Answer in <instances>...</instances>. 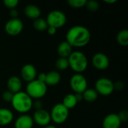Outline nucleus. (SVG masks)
<instances>
[{
    "label": "nucleus",
    "mask_w": 128,
    "mask_h": 128,
    "mask_svg": "<svg viewBox=\"0 0 128 128\" xmlns=\"http://www.w3.org/2000/svg\"><path fill=\"white\" fill-rule=\"evenodd\" d=\"M46 92H47L46 85L44 82H40L36 79L30 82H28L26 93L32 99L39 100L46 95Z\"/></svg>",
    "instance_id": "4"
},
{
    "label": "nucleus",
    "mask_w": 128,
    "mask_h": 128,
    "mask_svg": "<svg viewBox=\"0 0 128 128\" xmlns=\"http://www.w3.org/2000/svg\"><path fill=\"white\" fill-rule=\"evenodd\" d=\"M33 26L38 32H44V31L46 30L48 28V25L46 23V20L40 18V17L34 20Z\"/></svg>",
    "instance_id": "22"
},
{
    "label": "nucleus",
    "mask_w": 128,
    "mask_h": 128,
    "mask_svg": "<svg viewBox=\"0 0 128 128\" xmlns=\"http://www.w3.org/2000/svg\"><path fill=\"white\" fill-rule=\"evenodd\" d=\"M69 67L76 74L84 72L88 67V59L86 56L80 51L72 52L68 58Z\"/></svg>",
    "instance_id": "3"
},
{
    "label": "nucleus",
    "mask_w": 128,
    "mask_h": 128,
    "mask_svg": "<svg viewBox=\"0 0 128 128\" xmlns=\"http://www.w3.org/2000/svg\"><path fill=\"white\" fill-rule=\"evenodd\" d=\"M92 64L98 70H106L110 65V60L106 54L98 52L92 57Z\"/></svg>",
    "instance_id": "11"
},
{
    "label": "nucleus",
    "mask_w": 128,
    "mask_h": 128,
    "mask_svg": "<svg viewBox=\"0 0 128 128\" xmlns=\"http://www.w3.org/2000/svg\"><path fill=\"white\" fill-rule=\"evenodd\" d=\"M21 77L26 82H30L37 77V70L33 64H26L21 69Z\"/></svg>",
    "instance_id": "12"
},
{
    "label": "nucleus",
    "mask_w": 128,
    "mask_h": 128,
    "mask_svg": "<svg viewBox=\"0 0 128 128\" xmlns=\"http://www.w3.org/2000/svg\"><path fill=\"white\" fill-rule=\"evenodd\" d=\"M82 98L87 102L92 103L95 101L98 98V94L93 88H87L82 94Z\"/></svg>",
    "instance_id": "21"
},
{
    "label": "nucleus",
    "mask_w": 128,
    "mask_h": 128,
    "mask_svg": "<svg viewBox=\"0 0 128 128\" xmlns=\"http://www.w3.org/2000/svg\"><path fill=\"white\" fill-rule=\"evenodd\" d=\"M91 39L89 30L82 26L71 27L66 34V41L73 47H82L86 46Z\"/></svg>",
    "instance_id": "1"
},
{
    "label": "nucleus",
    "mask_w": 128,
    "mask_h": 128,
    "mask_svg": "<svg viewBox=\"0 0 128 128\" xmlns=\"http://www.w3.org/2000/svg\"><path fill=\"white\" fill-rule=\"evenodd\" d=\"M32 119H33L34 123H35L38 125L41 126L43 128L49 125V124L51 121L50 112L44 109L36 110L34 112Z\"/></svg>",
    "instance_id": "10"
},
{
    "label": "nucleus",
    "mask_w": 128,
    "mask_h": 128,
    "mask_svg": "<svg viewBox=\"0 0 128 128\" xmlns=\"http://www.w3.org/2000/svg\"><path fill=\"white\" fill-rule=\"evenodd\" d=\"M56 67L59 70H66L69 67L68 58H60L59 57L56 60Z\"/></svg>",
    "instance_id": "24"
},
{
    "label": "nucleus",
    "mask_w": 128,
    "mask_h": 128,
    "mask_svg": "<svg viewBox=\"0 0 128 128\" xmlns=\"http://www.w3.org/2000/svg\"><path fill=\"white\" fill-rule=\"evenodd\" d=\"M121 121L116 113H110L107 115L102 122L103 128H119L121 126Z\"/></svg>",
    "instance_id": "13"
},
{
    "label": "nucleus",
    "mask_w": 128,
    "mask_h": 128,
    "mask_svg": "<svg viewBox=\"0 0 128 128\" xmlns=\"http://www.w3.org/2000/svg\"><path fill=\"white\" fill-rule=\"evenodd\" d=\"M14 94H13L10 91L7 90L4 92H3V94L2 95V99H3L4 101L8 103V102H11V100L13 99V97H14Z\"/></svg>",
    "instance_id": "28"
},
{
    "label": "nucleus",
    "mask_w": 128,
    "mask_h": 128,
    "mask_svg": "<svg viewBox=\"0 0 128 128\" xmlns=\"http://www.w3.org/2000/svg\"><path fill=\"white\" fill-rule=\"evenodd\" d=\"M121 122H126L128 120V112L127 110H122L118 114H117Z\"/></svg>",
    "instance_id": "29"
},
{
    "label": "nucleus",
    "mask_w": 128,
    "mask_h": 128,
    "mask_svg": "<svg viewBox=\"0 0 128 128\" xmlns=\"http://www.w3.org/2000/svg\"><path fill=\"white\" fill-rule=\"evenodd\" d=\"M57 52L60 58H68L72 52V46L66 40L62 41L58 45Z\"/></svg>",
    "instance_id": "19"
},
{
    "label": "nucleus",
    "mask_w": 128,
    "mask_h": 128,
    "mask_svg": "<svg viewBox=\"0 0 128 128\" xmlns=\"http://www.w3.org/2000/svg\"><path fill=\"white\" fill-rule=\"evenodd\" d=\"M4 6L9 9H14L19 4L18 0H4L3 2Z\"/></svg>",
    "instance_id": "27"
},
{
    "label": "nucleus",
    "mask_w": 128,
    "mask_h": 128,
    "mask_svg": "<svg viewBox=\"0 0 128 128\" xmlns=\"http://www.w3.org/2000/svg\"><path fill=\"white\" fill-rule=\"evenodd\" d=\"M124 84L123 82L118 81L116 83H114V90L120 91V90H122L124 88Z\"/></svg>",
    "instance_id": "31"
},
{
    "label": "nucleus",
    "mask_w": 128,
    "mask_h": 128,
    "mask_svg": "<svg viewBox=\"0 0 128 128\" xmlns=\"http://www.w3.org/2000/svg\"><path fill=\"white\" fill-rule=\"evenodd\" d=\"M34 122L32 117L26 114H22L19 116L14 123L15 128H32Z\"/></svg>",
    "instance_id": "14"
},
{
    "label": "nucleus",
    "mask_w": 128,
    "mask_h": 128,
    "mask_svg": "<svg viewBox=\"0 0 128 128\" xmlns=\"http://www.w3.org/2000/svg\"><path fill=\"white\" fill-rule=\"evenodd\" d=\"M87 0H68V4L74 8H80L86 6Z\"/></svg>",
    "instance_id": "26"
},
{
    "label": "nucleus",
    "mask_w": 128,
    "mask_h": 128,
    "mask_svg": "<svg viewBox=\"0 0 128 128\" xmlns=\"http://www.w3.org/2000/svg\"><path fill=\"white\" fill-rule=\"evenodd\" d=\"M95 91L98 94L109 96L114 92V83L106 77H101L95 82Z\"/></svg>",
    "instance_id": "8"
},
{
    "label": "nucleus",
    "mask_w": 128,
    "mask_h": 128,
    "mask_svg": "<svg viewBox=\"0 0 128 128\" xmlns=\"http://www.w3.org/2000/svg\"><path fill=\"white\" fill-rule=\"evenodd\" d=\"M18 14H18V10H17L16 8L11 9V10H10V16L11 19H16V18H17Z\"/></svg>",
    "instance_id": "32"
},
{
    "label": "nucleus",
    "mask_w": 128,
    "mask_h": 128,
    "mask_svg": "<svg viewBox=\"0 0 128 128\" xmlns=\"http://www.w3.org/2000/svg\"><path fill=\"white\" fill-rule=\"evenodd\" d=\"M43 128H56L55 126H52V125H47V126H45V127H44Z\"/></svg>",
    "instance_id": "37"
},
{
    "label": "nucleus",
    "mask_w": 128,
    "mask_h": 128,
    "mask_svg": "<svg viewBox=\"0 0 128 128\" xmlns=\"http://www.w3.org/2000/svg\"><path fill=\"white\" fill-rule=\"evenodd\" d=\"M23 29V23L21 20L10 19L9 20L4 26V30L6 33L11 36H16L21 33Z\"/></svg>",
    "instance_id": "9"
},
{
    "label": "nucleus",
    "mask_w": 128,
    "mask_h": 128,
    "mask_svg": "<svg viewBox=\"0 0 128 128\" xmlns=\"http://www.w3.org/2000/svg\"><path fill=\"white\" fill-rule=\"evenodd\" d=\"M46 21L48 26H52L57 29L65 25L67 17L64 12L58 10H55L48 14Z\"/></svg>",
    "instance_id": "6"
},
{
    "label": "nucleus",
    "mask_w": 128,
    "mask_h": 128,
    "mask_svg": "<svg viewBox=\"0 0 128 128\" xmlns=\"http://www.w3.org/2000/svg\"><path fill=\"white\" fill-rule=\"evenodd\" d=\"M117 41L122 46L128 45V29L121 30L117 35Z\"/></svg>",
    "instance_id": "23"
},
{
    "label": "nucleus",
    "mask_w": 128,
    "mask_h": 128,
    "mask_svg": "<svg viewBox=\"0 0 128 128\" xmlns=\"http://www.w3.org/2000/svg\"><path fill=\"white\" fill-rule=\"evenodd\" d=\"M7 87L8 90L13 94L20 92L22 88V81L20 78L16 76H10L7 82Z\"/></svg>",
    "instance_id": "15"
},
{
    "label": "nucleus",
    "mask_w": 128,
    "mask_h": 128,
    "mask_svg": "<svg viewBox=\"0 0 128 128\" xmlns=\"http://www.w3.org/2000/svg\"><path fill=\"white\" fill-rule=\"evenodd\" d=\"M24 14L28 18L34 20L40 16L41 12L40 8L37 5L30 4L26 6V8H24Z\"/></svg>",
    "instance_id": "16"
},
{
    "label": "nucleus",
    "mask_w": 128,
    "mask_h": 128,
    "mask_svg": "<svg viewBox=\"0 0 128 128\" xmlns=\"http://www.w3.org/2000/svg\"><path fill=\"white\" fill-rule=\"evenodd\" d=\"M104 2L107 4H113V3H116L117 0H104Z\"/></svg>",
    "instance_id": "36"
},
{
    "label": "nucleus",
    "mask_w": 128,
    "mask_h": 128,
    "mask_svg": "<svg viewBox=\"0 0 128 128\" xmlns=\"http://www.w3.org/2000/svg\"><path fill=\"white\" fill-rule=\"evenodd\" d=\"M13 108L20 113H26L32 108V99L25 92H20L14 94L11 100Z\"/></svg>",
    "instance_id": "2"
},
{
    "label": "nucleus",
    "mask_w": 128,
    "mask_h": 128,
    "mask_svg": "<svg viewBox=\"0 0 128 128\" xmlns=\"http://www.w3.org/2000/svg\"><path fill=\"white\" fill-rule=\"evenodd\" d=\"M14 120L13 112L6 108H0V126L10 124Z\"/></svg>",
    "instance_id": "17"
},
{
    "label": "nucleus",
    "mask_w": 128,
    "mask_h": 128,
    "mask_svg": "<svg viewBox=\"0 0 128 128\" xmlns=\"http://www.w3.org/2000/svg\"><path fill=\"white\" fill-rule=\"evenodd\" d=\"M60 81H61V75L56 70H52L46 74V79L44 82L46 85V86H56L60 82Z\"/></svg>",
    "instance_id": "18"
},
{
    "label": "nucleus",
    "mask_w": 128,
    "mask_h": 128,
    "mask_svg": "<svg viewBox=\"0 0 128 128\" xmlns=\"http://www.w3.org/2000/svg\"><path fill=\"white\" fill-rule=\"evenodd\" d=\"M77 100L76 99V97H75V94H67L64 99H63V101H62V104L68 110L70 109H73L74 108L76 104H77Z\"/></svg>",
    "instance_id": "20"
},
{
    "label": "nucleus",
    "mask_w": 128,
    "mask_h": 128,
    "mask_svg": "<svg viewBox=\"0 0 128 128\" xmlns=\"http://www.w3.org/2000/svg\"><path fill=\"white\" fill-rule=\"evenodd\" d=\"M42 106H43V104H42V102L40 100H35L32 103V107H34L36 110H41Z\"/></svg>",
    "instance_id": "30"
},
{
    "label": "nucleus",
    "mask_w": 128,
    "mask_h": 128,
    "mask_svg": "<svg viewBox=\"0 0 128 128\" xmlns=\"http://www.w3.org/2000/svg\"><path fill=\"white\" fill-rule=\"evenodd\" d=\"M86 7L89 11L95 12L99 9L100 4L98 3V2H97L95 0H90V1H87V2L86 4Z\"/></svg>",
    "instance_id": "25"
},
{
    "label": "nucleus",
    "mask_w": 128,
    "mask_h": 128,
    "mask_svg": "<svg viewBox=\"0 0 128 128\" xmlns=\"http://www.w3.org/2000/svg\"><path fill=\"white\" fill-rule=\"evenodd\" d=\"M50 114L51 120L54 123L61 124L67 121L69 116V110L62 104H57L52 107Z\"/></svg>",
    "instance_id": "5"
},
{
    "label": "nucleus",
    "mask_w": 128,
    "mask_h": 128,
    "mask_svg": "<svg viewBox=\"0 0 128 128\" xmlns=\"http://www.w3.org/2000/svg\"><path fill=\"white\" fill-rule=\"evenodd\" d=\"M70 86L75 94H82L87 89L88 82L82 74H75L70 80Z\"/></svg>",
    "instance_id": "7"
},
{
    "label": "nucleus",
    "mask_w": 128,
    "mask_h": 128,
    "mask_svg": "<svg viewBox=\"0 0 128 128\" xmlns=\"http://www.w3.org/2000/svg\"><path fill=\"white\" fill-rule=\"evenodd\" d=\"M75 94V97H76V99L77 102H80V101H82L83 100L82 94Z\"/></svg>",
    "instance_id": "35"
},
{
    "label": "nucleus",
    "mask_w": 128,
    "mask_h": 128,
    "mask_svg": "<svg viewBox=\"0 0 128 128\" xmlns=\"http://www.w3.org/2000/svg\"><path fill=\"white\" fill-rule=\"evenodd\" d=\"M45 79H46V74L44 73V72H42V73H40V74H38V79H37V80H38L40 81V82H45ZM44 83H45V82H44Z\"/></svg>",
    "instance_id": "34"
},
{
    "label": "nucleus",
    "mask_w": 128,
    "mask_h": 128,
    "mask_svg": "<svg viewBox=\"0 0 128 128\" xmlns=\"http://www.w3.org/2000/svg\"><path fill=\"white\" fill-rule=\"evenodd\" d=\"M46 31H47V32H48V34H50V35H53V34H55L56 33L57 29H56V28H54V27L48 26V28H47Z\"/></svg>",
    "instance_id": "33"
}]
</instances>
